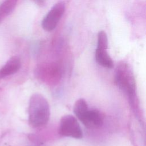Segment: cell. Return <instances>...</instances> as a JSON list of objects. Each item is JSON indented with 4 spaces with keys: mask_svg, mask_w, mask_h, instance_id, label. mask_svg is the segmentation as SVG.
<instances>
[{
    "mask_svg": "<svg viewBox=\"0 0 146 146\" xmlns=\"http://www.w3.org/2000/svg\"><path fill=\"white\" fill-rule=\"evenodd\" d=\"M21 62L18 56L11 58L0 69V79L15 74L21 68Z\"/></svg>",
    "mask_w": 146,
    "mask_h": 146,
    "instance_id": "cell-6",
    "label": "cell"
},
{
    "mask_svg": "<svg viewBox=\"0 0 146 146\" xmlns=\"http://www.w3.org/2000/svg\"><path fill=\"white\" fill-rule=\"evenodd\" d=\"M59 133L62 136L75 139H81L83 137L81 127L76 118L72 115H66L62 117Z\"/></svg>",
    "mask_w": 146,
    "mask_h": 146,
    "instance_id": "cell-3",
    "label": "cell"
},
{
    "mask_svg": "<svg viewBox=\"0 0 146 146\" xmlns=\"http://www.w3.org/2000/svg\"><path fill=\"white\" fill-rule=\"evenodd\" d=\"M95 55L97 63L100 66L109 68L113 67V60L106 49L96 48Z\"/></svg>",
    "mask_w": 146,
    "mask_h": 146,
    "instance_id": "cell-7",
    "label": "cell"
},
{
    "mask_svg": "<svg viewBox=\"0 0 146 146\" xmlns=\"http://www.w3.org/2000/svg\"><path fill=\"white\" fill-rule=\"evenodd\" d=\"M35 4L40 7H43L45 5V0H32Z\"/></svg>",
    "mask_w": 146,
    "mask_h": 146,
    "instance_id": "cell-10",
    "label": "cell"
},
{
    "mask_svg": "<svg viewBox=\"0 0 146 146\" xmlns=\"http://www.w3.org/2000/svg\"><path fill=\"white\" fill-rule=\"evenodd\" d=\"M29 122L33 127H39L45 125L50 118V111L48 102L40 94H33L29 100Z\"/></svg>",
    "mask_w": 146,
    "mask_h": 146,
    "instance_id": "cell-1",
    "label": "cell"
},
{
    "mask_svg": "<svg viewBox=\"0 0 146 146\" xmlns=\"http://www.w3.org/2000/svg\"><path fill=\"white\" fill-rule=\"evenodd\" d=\"M65 4L59 2L55 4L42 21V28L47 31H51L56 27L65 11Z\"/></svg>",
    "mask_w": 146,
    "mask_h": 146,
    "instance_id": "cell-4",
    "label": "cell"
},
{
    "mask_svg": "<svg viewBox=\"0 0 146 146\" xmlns=\"http://www.w3.org/2000/svg\"><path fill=\"white\" fill-rule=\"evenodd\" d=\"M88 110L86 101L82 98L76 100L73 108L75 115L80 121L83 120Z\"/></svg>",
    "mask_w": 146,
    "mask_h": 146,
    "instance_id": "cell-8",
    "label": "cell"
},
{
    "mask_svg": "<svg viewBox=\"0 0 146 146\" xmlns=\"http://www.w3.org/2000/svg\"><path fill=\"white\" fill-rule=\"evenodd\" d=\"M115 80L116 85L134 103L136 94V82L132 70L127 63H120L115 71Z\"/></svg>",
    "mask_w": 146,
    "mask_h": 146,
    "instance_id": "cell-2",
    "label": "cell"
},
{
    "mask_svg": "<svg viewBox=\"0 0 146 146\" xmlns=\"http://www.w3.org/2000/svg\"><path fill=\"white\" fill-rule=\"evenodd\" d=\"M97 48L106 50L108 48V38L104 31H100L98 33Z\"/></svg>",
    "mask_w": 146,
    "mask_h": 146,
    "instance_id": "cell-9",
    "label": "cell"
},
{
    "mask_svg": "<svg viewBox=\"0 0 146 146\" xmlns=\"http://www.w3.org/2000/svg\"><path fill=\"white\" fill-rule=\"evenodd\" d=\"M81 122L87 128H97L103 124V117L98 110H88Z\"/></svg>",
    "mask_w": 146,
    "mask_h": 146,
    "instance_id": "cell-5",
    "label": "cell"
}]
</instances>
